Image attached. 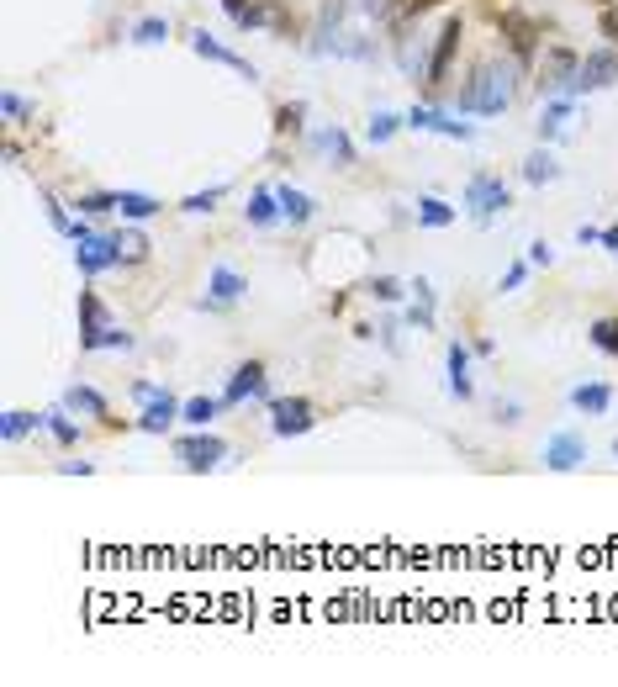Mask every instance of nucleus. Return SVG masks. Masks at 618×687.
I'll return each mask as SVG.
<instances>
[{
	"instance_id": "nucleus-1",
	"label": "nucleus",
	"mask_w": 618,
	"mask_h": 687,
	"mask_svg": "<svg viewBox=\"0 0 618 687\" xmlns=\"http://www.w3.org/2000/svg\"><path fill=\"white\" fill-rule=\"evenodd\" d=\"M518 96V59H486L471 80L460 85L455 106L471 111V117H502Z\"/></svg>"
},
{
	"instance_id": "nucleus-2",
	"label": "nucleus",
	"mask_w": 618,
	"mask_h": 687,
	"mask_svg": "<svg viewBox=\"0 0 618 687\" xmlns=\"http://www.w3.org/2000/svg\"><path fill=\"white\" fill-rule=\"evenodd\" d=\"M349 11H354V0H328V6H323V16H317V27H312V43H307L317 59H328V53H333V59H360V64L376 59V43L344 27Z\"/></svg>"
},
{
	"instance_id": "nucleus-3",
	"label": "nucleus",
	"mask_w": 618,
	"mask_h": 687,
	"mask_svg": "<svg viewBox=\"0 0 618 687\" xmlns=\"http://www.w3.org/2000/svg\"><path fill=\"white\" fill-rule=\"evenodd\" d=\"M508 207H513V191H508L502 175L476 170L471 180H465V212H471V222H497Z\"/></svg>"
},
{
	"instance_id": "nucleus-4",
	"label": "nucleus",
	"mask_w": 618,
	"mask_h": 687,
	"mask_svg": "<svg viewBox=\"0 0 618 687\" xmlns=\"http://www.w3.org/2000/svg\"><path fill=\"white\" fill-rule=\"evenodd\" d=\"M175 460H180V471L206 476V471H217L222 460H228V439H222V434H206V429H196V434L175 439Z\"/></svg>"
},
{
	"instance_id": "nucleus-5",
	"label": "nucleus",
	"mask_w": 618,
	"mask_h": 687,
	"mask_svg": "<svg viewBox=\"0 0 618 687\" xmlns=\"http://www.w3.org/2000/svg\"><path fill=\"white\" fill-rule=\"evenodd\" d=\"M117 265H127V259H122V244H117V233H85L80 244H74V270H80L85 281H96V275L117 270Z\"/></svg>"
},
{
	"instance_id": "nucleus-6",
	"label": "nucleus",
	"mask_w": 618,
	"mask_h": 687,
	"mask_svg": "<svg viewBox=\"0 0 618 687\" xmlns=\"http://www.w3.org/2000/svg\"><path fill=\"white\" fill-rule=\"evenodd\" d=\"M270 434L275 439H302L317 429V407L307 397H270Z\"/></svg>"
},
{
	"instance_id": "nucleus-7",
	"label": "nucleus",
	"mask_w": 618,
	"mask_h": 687,
	"mask_svg": "<svg viewBox=\"0 0 618 687\" xmlns=\"http://www.w3.org/2000/svg\"><path fill=\"white\" fill-rule=\"evenodd\" d=\"M243 402H270V370L265 360H243L228 386H222V407H243Z\"/></svg>"
},
{
	"instance_id": "nucleus-8",
	"label": "nucleus",
	"mask_w": 618,
	"mask_h": 687,
	"mask_svg": "<svg viewBox=\"0 0 618 687\" xmlns=\"http://www.w3.org/2000/svg\"><path fill=\"white\" fill-rule=\"evenodd\" d=\"M460 37H465L460 16H449V22L434 32V53H428V69H423V85L428 90H439L449 80V64H455V53H460Z\"/></svg>"
},
{
	"instance_id": "nucleus-9",
	"label": "nucleus",
	"mask_w": 618,
	"mask_h": 687,
	"mask_svg": "<svg viewBox=\"0 0 618 687\" xmlns=\"http://www.w3.org/2000/svg\"><path fill=\"white\" fill-rule=\"evenodd\" d=\"M618 80V48H592L582 64H576V85H571V96H592V90H608Z\"/></svg>"
},
{
	"instance_id": "nucleus-10",
	"label": "nucleus",
	"mask_w": 618,
	"mask_h": 687,
	"mask_svg": "<svg viewBox=\"0 0 618 687\" xmlns=\"http://www.w3.org/2000/svg\"><path fill=\"white\" fill-rule=\"evenodd\" d=\"M407 127H412V133H439V138H449V143H471V138H476L471 122L449 117V111H439V106H412V111H407Z\"/></svg>"
},
{
	"instance_id": "nucleus-11",
	"label": "nucleus",
	"mask_w": 618,
	"mask_h": 687,
	"mask_svg": "<svg viewBox=\"0 0 618 687\" xmlns=\"http://www.w3.org/2000/svg\"><path fill=\"white\" fill-rule=\"evenodd\" d=\"M545 466L560 471V476L582 471V466H587V439L576 434V429H555V434L545 439Z\"/></svg>"
},
{
	"instance_id": "nucleus-12",
	"label": "nucleus",
	"mask_w": 618,
	"mask_h": 687,
	"mask_svg": "<svg viewBox=\"0 0 618 687\" xmlns=\"http://www.w3.org/2000/svg\"><path fill=\"white\" fill-rule=\"evenodd\" d=\"M117 328L106 318V302L96 291H80V349L85 355H96V349H106V333Z\"/></svg>"
},
{
	"instance_id": "nucleus-13",
	"label": "nucleus",
	"mask_w": 618,
	"mask_h": 687,
	"mask_svg": "<svg viewBox=\"0 0 618 687\" xmlns=\"http://www.w3.org/2000/svg\"><path fill=\"white\" fill-rule=\"evenodd\" d=\"M191 53H201V59H212V64H228V69H238L249 85H259V69H254L249 59H243V53H233L228 43H217V37L206 32V27H196V32H191Z\"/></svg>"
},
{
	"instance_id": "nucleus-14",
	"label": "nucleus",
	"mask_w": 618,
	"mask_h": 687,
	"mask_svg": "<svg viewBox=\"0 0 618 687\" xmlns=\"http://www.w3.org/2000/svg\"><path fill=\"white\" fill-rule=\"evenodd\" d=\"M576 53L571 48H550V59H545V69H539V90L545 96H571V85H576Z\"/></svg>"
},
{
	"instance_id": "nucleus-15",
	"label": "nucleus",
	"mask_w": 618,
	"mask_h": 687,
	"mask_svg": "<svg viewBox=\"0 0 618 687\" xmlns=\"http://www.w3.org/2000/svg\"><path fill=\"white\" fill-rule=\"evenodd\" d=\"M243 296H249V281H243L233 265H212V275H206V302H201V307H238Z\"/></svg>"
},
{
	"instance_id": "nucleus-16",
	"label": "nucleus",
	"mask_w": 618,
	"mask_h": 687,
	"mask_svg": "<svg viewBox=\"0 0 618 687\" xmlns=\"http://www.w3.org/2000/svg\"><path fill=\"white\" fill-rule=\"evenodd\" d=\"M497 27H502V37H508L513 59H518V64H529V59H534V48H539V27H534L523 11H502V16H497Z\"/></svg>"
},
{
	"instance_id": "nucleus-17",
	"label": "nucleus",
	"mask_w": 618,
	"mask_h": 687,
	"mask_svg": "<svg viewBox=\"0 0 618 687\" xmlns=\"http://www.w3.org/2000/svg\"><path fill=\"white\" fill-rule=\"evenodd\" d=\"M423 43H428L423 32H412L407 22H397V69L407 74V80H418V85H423V69H428Z\"/></svg>"
},
{
	"instance_id": "nucleus-18",
	"label": "nucleus",
	"mask_w": 618,
	"mask_h": 687,
	"mask_svg": "<svg viewBox=\"0 0 618 687\" xmlns=\"http://www.w3.org/2000/svg\"><path fill=\"white\" fill-rule=\"evenodd\" d=\"M576 122V96H545V106H539V138L545 143H555L560 133H566V127Z\"/></svg>"
},
{
	"instance_id": "nucleus-19",
	"label": "nucleus",
	"mask_w": 618,
	"mask_h": 687,
	"mask_svg": "<svg viewBox=\"0 0 618 687\" xmlns=\"http://www.w3.org/2000/svg\"><path fill=\"white\" fill-rule=\"evenodd\" d=\"M444 365H449V397H455V402H471V397H476V381H471V349L455 339V344L444 349Z\"/></svg>"
},
{
	"instance_id": "nucleus-20",
	"label": "nucleus",
	"mask_w": 618,
	"mask_h": 687,
	"mask_svg": "<svg viewBox=\"0 0 618 687\" xmlns=\"http://www.w3.org/2000/svg\"><path fill=\"white\" fill-rule=\"evenodd\" d=\"M312 148L333 164V170H349V164H354V143H349V133H344L339 122H333V127H317V133H312Z\"/></svg>"
},
{
	"instance_id": "nucleus-21",
	"label": "nucleus",
	"mask_w": 618,
	"mask_h": 687,
	"mask_svg": "<svg viewBox=\"0 0 618 687\" xmlns=\"http://www.w3.org/2000/svg\"><path fill=\"white\" fill-rule=\"evenodd\" d=\"M37 201H43V212H48V228H53V233H64L69 244H80L85 233H96L85 217H69V207H64V201L53 196V191H37Z\"/></svg>"
},
{
	"instance_id": "nucleus-22",
	"label": "nucleus",
	"mask_w": 618,
	"mask_h": 687,
	"mask_svg": "<svg viewBox=\"0 0 618 687\" xmlns=\"http://www.w3.org/2000/svg\"><path fill=\"white\" fill-rule=\"evenodd\" d=\"M175 423H180V402L170 392H159L154 402H143V413H138V429L143 434H170Z\"/></svg>"
},
{
	"instance_id": "nucleus-23",
	"label": "nucleus",
	"mask_w": 618,
	"mask_h": 687,
	"mask_svg": "<svg viewBox=\"0 0 618 687\" xmlns=\"http://www.w3.org/2000/svg\"><path fill=\"white\" fill-rule=\"evenodd\" d=\"M243 222H249V228H275V222H286L275 185H259V191L249 196V207H243Z\"/></svg>"
},
{
	"instance_id": "nucleus-24",
	"label": "nucleus",
	"mask_w": 618,
	"mask_h": 687,
	"mask_svg": "<svg viewBox=\"0 0 618 687\" xmlns=\"http://www.w3.org/2000/svg\"><path fill=\"white\" fill-rule=\"evenodd\" d=\"M64 407H69V413H80V418H96V423H117V418H111V402L96 392V386H69Z\"/></svg>"
},
{
	"instance_id": "nucleus-25",
	"label": "nucleus",
	"mask_w": 618,
	"mask_h": 687,
	"mask_svg": "<svg viewBox=\"0 0 618 687\" xmlns=\"http://www.w3.org/2000/svg\"><path fill=\"white\" fill-rule=\"evenodd\" d=\"M571 407H576V413H587V418H603L608 407H613V386H608V381H582V386H571Z\"/></svg>"
},
{
	"instance_id": "nucleus-26",
	"label": "nucleus",
	"mask_w": 618,
	"mask_h": 687,
	"mask_svg": "<svg viewBox=\"0 0 618 687\" xmlns=\"http://www.w3.org/2000/svg\"><path fill=\"white\" fill-rule=\"evenodd\" d=\"M407 328L418 333H434V281H412V307H407Z\"/></svg>"
},
{
	"instance_id": "nucleus-27",
	"label": "nucleus",
	"mask_w": 618,
	"mask_h": 687,
	"mask_svg": "<svg viewBox=\"0 0 618 687\" xmlns=\"http://www.w3.org/2000/svg\"><path fill=\"white\" fill-rule=\"evenodd\" d=\"M275 196H280V212H286L291 228H307V222L317 217V201L307 191H296V185H275Z\"/></svg>"
},
{
	"instance_id": "nucleus-28",
	"label": "nucleus",
	"mask_w": 618,
	"mask_h": 687,
	"mask_svg": "<svg viewBox=\"0 0 618 687\" xmlns=\"http://www.w3.org/2000/svg\"><path fill=\"white\" fill-rule=\"evenodd\" d=\"M159 207H164V201H159V196H148V191H122V196H117V212H122L127 222H148V217H159Z\"/></svg>"
},
{
	"instance_id": "nucleus-29",
	"label": "nucleus",
	"mask_w": 618,
	"mask_h": 687,
	"mask_svg": "<svg viewBox=\"0 0 618 687\" xmlns=\"http://www.w3.org/2000/svg\"><path fill=\"white\" fill-rule=\"evenodd\" d=\"M37 429H48V418H37V413H22V407H11V413L0 418V439H6V444L27 439V434H37Z\"/></svg>"
},
{
	"instance_id": "nucleus-30",
	"label": "nucleus",
	"mask_w": 618,
	"mask_h": 687,
	"mask_svg": "<svg viewBox=\"0 0 618 687\" xmlns=\"http://www.w3.org/2000/svg\"><path fill=\"white\" fill-rule=\"evenodd\" d=\"M523 180H529V185H550V180H560V164H555L550 148H534V154L523 159Z\"/></svg>"
},
{
	"instance_id": "nucleus-31",
	"label": "nucleus",
	"mask_w": 618,
	"mask_h": 687,
	"mask_svg": "<svg viewBox=\"0 0 618 687\" xmlns=\"http://www.w3.org/2000/svg\"><path fill=\"white\" fill-rule=\"evenodd\" d=\"M460 212L449 207L444 196H418V228H449Z\"/></svg>"
},
{
	"instance_id": "nucleus-32",
	"label": "nucleus",
	"mask_w": 618,
	"mask_h": 687,
	"mask_svg": "<svg viewBox=\"0 0 618 687\" xmlns=\"http://www.w3.org/2000/svg\"><path fill=\"white\" fill-rule=\"evenodd\" d=\"M402 127H407V117H397V111H370V122H365V138L381 148V143H391V138H397Z\"/></svg>"
},
{
	"instance_id": "nucleus-33",
	"label": "nucleus",
	"mask_w": 618,
	"mask_h": 687,
	"mask_svg": "<svg viewBox=\"0 0 618 687\" xmlns=\"http://www.w3.org/2000/svg\"><path fill=\"white\" fill-rule=\"evenodd\" d=\"M43 418H48V434H53V439H59V444H64V450H74V444H80V423H74V418H69V407H64V402H59V407H48V413H43Z\"/></svg>"
},
{
	"instance_id": "nucleus-34",
	"label": "nucleus",
	"mask_w": 618,
	"mask_h": 687,
	"mask_svg": "<svg viewBox=\"0 0 618 687\" xmlns=\"http://www.w3.org/2000/svg\"><path fill=\"white\" fill-rule=\"evenodd\" d=\"M222 413V397H191V402H180V423H191V429H206Z\"/></svg>"
},
{
	"instance_id": "nucleus-35",
	"label": "nucleus",
	"mask_w": 618,
	"mask_h": 687,
	"mask_svg": "<svg viewBox=\"0 0 618 687\" xmlns=\"http://www.w3.org/2000/svg\"><path fill=\"white\" fill-rule=\"evenodd\" d=\"M275 22V6H265V0H249V6H238L233 11V27L238 32H249V27H270Z\"/></svg>"
},
{
	"instance_id": "nucleus-36",
	"label": "nucleus",
	"mask_w": 618,
	"mask_h": 687,
	"mask_svg": "<svg viewBox=\"0 0 618 687\" xmlns=\"http://www.w3.org/2000/svg\"><path fill=\"white\" fill-rule=\"evenodd\" d=\"M164 37H170V22H164V16H143V22L133 27V43L138 48H159Z\"/></svg>"
},
{
	"instance_id": "nucleus-37",
	"label": "nucleus",
	"mask_w": 618,
	"mask_h": 687,
	"mask_svg": "<svg viewBox=\"0 0 618 687\" xmlns=\"http://www.w3.org/2000/svg\"><path fill=\"white\" fill-rule=\"evenodd\" d=\"M117 196L122 191H85L74 207H80V217H106V212H117Z\"/></svg>"
},
{
	"instance_id": "nucleus-38",
	"label": "nucleus",
	"mask_w": 618,
	"mask_h": 687,
	"mask_svg": "<svg viewBox=\"0 0 618 687\" xmlns=\"http://www.w3.org/2000/svg\"><path fill=\"white\" fill-rule=\"evenodd\" d=\"M117 244H122V259H127V265H143L148 249H154V244H148V233H138V228H122Z\"/></svg>"
},
{
	"instance_id": "nucleus-39",
	"label": "nucleus",
	"mask_w": 618,
	"mask_h": 687,
	"mask_svg": "<svg viewBox=\"0 0 618 687\" xmlns=\"http://www.w3.org/2000/svg\"><path fill=\"white\" fill-rule=\"evenodd\" d=\"M222 196H228V185H206V191H191V196L180 201V212H191V217H201V212H212V207H217Z\"/></svg>"
},
{
	"instance_id": "nucleus-40",
	"label": "nucleus",
	"mask_w": 618,
	"mask_h": 687,
	"mask_svg": "<svg viewBox=\"0 0 618 687\" xmlns=\"http://www.w3.org/2000/svg\"><path fill=\"white\" fill-rule=\"evenodd\" d=\"M587 339H592L597 349H603V355H618V318H592Z\"/></svg>"
},
{
	"instance_id": "nucleus-41",
	"label": "nucleus",
	"mask_w": 618,
	"mask_h": 687,
	"mask_svg": "<svg viewBox=\"0 0 618 687\" xmlns=\"http://www.w3.org/2000/svg\"><path fill=\"white\" fill-rule=\"evenodd\" d=\"M0 111H6V122H27V117H37V106H32L27 96H16V90H6V96H0Z\"/></svg>"
},
{
	"instance_id": "nucleus-42",
	"label": "nucleus",
	"mask_w": 618,
	"mask_h": 687,
	"mask_svg": "<svg viewBox=\"0 0 618 687\" xmlns=\"http://www.w3.org/2000/svg\"><path fill=\"white\" fill-rule=\"evenodd\" d=\"M354 11H360L365 22H391V16H397V0H354Z\"/></svg>"
},
{
	"instance_id": "nucleus-43",
	"label": "nucleus",
	"mask_w": 618,
	"mask_h": 687,
	"mask_svg": "<svg viewBox=\"0 0 618 687\" xmlns=\"http://www.w3.org/2000/svg\"><path fill=\"white\" fill-rule=\"evenodd\" d=\"M365 291L376 296V302H402V281H391V275H370Z\"/></svg>"
},
{
	"instance_id": "nucleus-44",
	"label": "nucleus",
	"mask_w": 618,
	"mask_h": 687,
	"mask_svg": "<svg viewBox=\"0 0 618 687\" xmlns=\"http://www.w3.org/2000/svg\"><path fill=\"white\" fill-rule=\"evenodd\" d=\"M302 117H307V106L302 101H286V106H280V133H302Z\"/></svg>"
},
{
	"instance_id": "nucleus-45",
	"label": "nucleus",
	"mask_w": 618,
	"mask_h": 687,
	"mask_svg": "<svg viewBox=\"0 0 618 687\" xmlns=\"http://www.w3.org/2000/svg\"><path fill=\"white\" fill-rule=\"evenodd\" d=\"M529 270H534L529 259H523V265H508V275H502V281H497V291H518L523 281H529Z\"/></svg>"
},
{
	"instance_id": "nucleus-46",
	"label": "nucleus",
	"mask_w": 618,
	"mask_h": 687,
	"mask_svg": "<svg viewBox=\"0 0 618 687\" xmlns=\"http://www.w3.org/2000/svg\"><path fill=\"white\" fill-rule=\"evenodd\" d=\"M597 32H603L608 43L618 48V6H603V16H597Z\"/></svg>"
},
{
	"instance_id": "nucleus-47",
	"label": "nucleus",
	"mask_w": 618,
	"mask_h": 687,
	"mask_svg": "<svg viewBox=\"0 0 618 687\" xmlns=\"http://www.w3.org/2000/svg\"><path fill=\"white\" fill-rule=\"evenodd\" d=\"M529 265H534V270H550V265H555V249L545 244V238H539V244H529Z\"/></svg>"
},
{
	"instance_id": "nucleus-48",
	"label": "nucleus",
	"mask_w": 618,
	"mask_h": 687,
	"mask_svg": "<svg viewBox=\"0 0 618 687\" xmlns=\"http://www.w3.org/2000/svg\"><path fill=\"white\" fill-rule=\"evenodd\" d=\"M138 339H133V333H127V328H111L106 333V349H122V355H127V349H133Z\"/></svg>"
},
{
	"instance_id": "nucleus-49",
	"label": "nucleus",
	"mask_w": 618,
	"mask_h": 687,
	"mask_svg": "<svg viewBox=\"0 0 618 687\" xmlns=\"http://www.w3.org/2000/svg\"><path fill=\"white\" fill-rule=\"evenodd\" d=\"M159 392H164V386H154V381H133V402H138V407H143V402H154Z\"/></svg>"
},
{
	"instance_id": "nucleus-50",
	"label": "nucleus",
	"mask_w": 618,
	"mask_h": 687,
	"mask_svg": "<svg viewBox=\"0 0 618 687\" xmlns=\"http://www.w3.org/2000/svg\"><path fill=\"white\" fill-rule=\"evenodd\" d=\"M64 476H96V460H64Z\"/></svg>"
},
{
	"instance_id": "nucleus-51",
	"label": "nucleus",
	"mask_w": 618,
	"mask_h": 687,
	"mask_svg": "<svg viewBox=\"0 0 618 687\" xmlns=\"http://www.w3.org/2000/svg\"><path fill=\"white\" fill-rule=\"evenodd\" d=\"M492 413H497V423H518V418H523V407H518V402H497Z\"/></svg>"
},
{
	"instance_id": "nucleus-52",
	"label": "nucleus",
	"mask_w": 618,
	"mask_h": 687,
	"mask_svg": "<svg viewBox=\"0 0 618 687\" xmlns=\"http://www.w3.org/2000/svg\"><path fill=\"white\" fill-rule=\"evenodd\" d=\"M576 244H603V228H592V222H582V228H576Z\"/></svg>"
},
{
	"instance_id": "nucleus-53",
	"label": "nucleus",
	"mask_w": 618,
	"mask_h": 687,
	"mask_svg": "<svg viewBox=\"0 0 618 687\" xmlns=\"http://www.w3.org/2000/svg\"><path fill=\"white\" fill-rule=\"evenodd\" d=\"M603 249H613V254H618V228H603Z\"/></svg>"
},
{
	"instance_id": "nucleus-54",
	"label": "nucleus",
	"mask_w": 618,
	"mask_h": 687,
	"mask_svg": "<svg viewBox=\"0 0 618 687\" xmlns=\"http://www.w3.org/2000/svg\"><path fill=\"white\" fill-rule=\"evenodd\" d=\"M613 460H618V439H613Z\"/></svg>"
}]
</instances>
